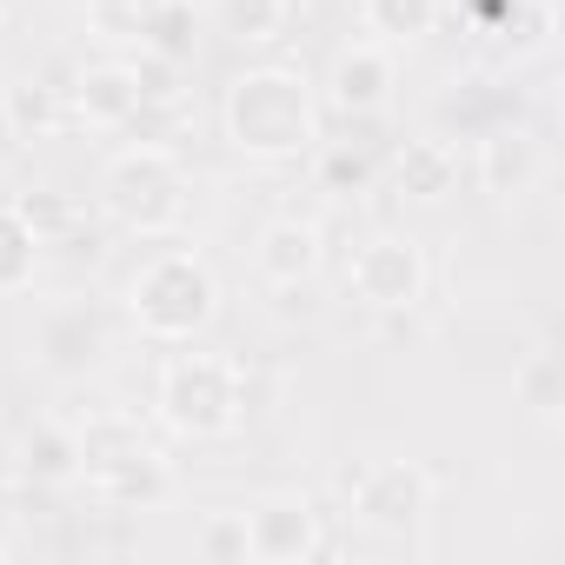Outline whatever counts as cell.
I'll list each match as a JSON object with an SVG mask.
<instances>
[{"instance_id":"cell-1","label":"cell","mask_w":565,"mask_h":565,"mask_svg":"<svg viewBox=\"0 0 565 565\" xmlns=\"http://www.w3.org/2000/svg\"><path fill=\"white\" fill-rule=\"evenodd\" d=\"M220 127L233 140V153L259 160V167H287L300 153L320 147V100H313V81L300 67H246L233 87H226V107H220Z\"/></svg>"},{"instance_id":"cell-2","label":"cell","mask_w":565,"mask_h":565,"mask_svg":"<svg viewBox=\"0 0 565 565\" xmlns=\"http://www.w3.org/2000/svg\"><path fill=\"white\" fill-rule=\"evenodd\" d=\"M127 313L147 340L160 347H186L220 320V279L206 266V253L193 246H167L153 259H140V273L127 279Z\"/></svg>"},{"instance_id":"cell-3","label":"cell","mask_w":565,"mask_h":565,"mask_svg":"<svg viewBox=\"0 0 565 565\" xmlns=\"http://www.w3.org/2000/svg\"><path fill=\"white\" fill-rule=\"evenodd\" d=\"M74 439H81V479L100 505L147 512L173 492V472H167V459L153 452V439L134 413H87L74 426Z\"/></svg>"},{"instance_id":"cell-4","label":"cell","mask_w":565,"mask_h":565,"mask_svg":"<svg viewBox=\"0 0 565 565\" xmlns=\"http://www.w3.org/2000/svg\"><path fill=\"white\" fill-rule=\"evenodd\" d=\"M153 413L173 439H226L246 419V373L226 353H173L153 380Z\"/></svg>"},{"instance_id":"cell-5","label":"cell","mask_w":565,"mask_h":565,"mask_svg":"<svg viewBox=\"0 0 565 565\" xmlns=\"http://www.w3.org/2000/svg\"><path fill=\"white\" fill-rule=\"evenodd\" d=\"M94 200H100V213H107L120 233L160 239V233H173L180 213H186V173H180V160H173L160 140H134V147H120V153L100 167Z\"/></svg>"},{"instance_id":"cell-6","label":"cell","mask_w":565,"mask_h":565,"mask_svg":"<svg viewBox=\"0 0 565 565\" xmlns=\"http://www.w3.org/2000/svg\"><path fill=\"white\" fill-rule=\"evenodd\" d=\"M347 505L366 532L406 539L433 512V472L413 466V459H366L360 472H347Z\"/></svg>"},{"instance_id":"cell-7","label":"cell","mask_w":565,"mask_h":565,"mask_svg":"<svg viewBox=\"0 0 565 565\" xmlns=\"http://www.w3.org/2000/svg\"><path fill=\"white\" fill-rule=\"evenodd\" d=\"M426 246L406 239V233H373L353 266H347V294L373 313H413L426 300Z\"/></svg>"},{"instance_id":"cell-8","label":"cell","mask_w":565,"mask_h":565,"mask_svg":"<svg viewBox=\"0 0 565 565\" xmlns=\"http://www.w3.org/2000/svg\"><path fill=\"white\" fill-rule=\"evenodd\" d=\"M239 525H246V558H259V565H307L327 545L320 505L307 492H266L239 512Z\"/></svg>"},{"instance_id":"cell-9","label":"cell","mask_w":565,"mask_h":565,"mask_svg":"<svg viewBox=\"0 0 565 565\" xmlns=\"http://www.w3.org/2000/svg\"><path fill=\"white\" fill-rule=\"evenodd\" d=\"M393 87H399V61H393V47H380V41H353V47L333 54L327 100H333L340 114H353V120H360V114H386Z\"/></svg>"},{"instance_id":"cell-10","label":"cell","mask_w":565,"mask_h":565,"mask_svg":"<svg viewBox=\"0 0 565 565\" xmlns=\"http://www.w3.org/2000/svg\"><path fill=\"white\" fill-rule=\"evenodd\" d=\"M472 173L492 200H525L545 180V147H539L532 127H486L479 153H472Z\"/></svg>"},{"instance_id":"cell-11","label":"cell","mask_w":565,"mask_h":565,"mask_svg":"<svg viewBox=\"0 0 565 565\" xmlns=\"http://www.w3.org/2000/svg\"><path fill=\"white\" fill-rule=\"evenodd\" d=\"M74 107H81L87 127L120 134V127H134V120L147 114V94H140V81H134L127 61H100V67H87V74L74 81Z\"/></svg>"},{"instance_id":"cell-12","label":"cell","mask_w":565,"mask_h":565,"mask_svg":"<svg viewBox=\"0 0 565 565\" xmlns=\"http://www.w3.org/2000/svg\"><path fill=\"white\" fill-rule=\"evenodd\" d=\"M100 353H107V320L94 307H54L41 320V366L47 373L74 380V373L100 366Z\"/></svg>"},{"instance_id":"cell-13","label":"cell","mask_w":565,"mask_h":565,"mask_svg":"<svg viewBox=\"0 0 565 565\" xmlns=\"http://www.w3.org/2000/svg\"><path fill=\"white\" fill-rule=\"evenodd\" d=\"M253 266L266 287H307L320 273V226L313 220H273L253 246Z\"/></svg>"},{"instance_id":"cell-14","label":"cell","mask_w":565,"mask_h":565,"mask_svg":"<svg viewBox=\"0 0 565 565\" xmlns=\"http://www.w3.org/2000/svg\"><path fill=\"white\" fill-rule=\"evenodd\" d=\"M393 180H399L406 200H426V206H433V200H446V193L459 186V153H452L446 140H406Z\"/></svg>"},{"instance_id":"cell-15","label":"cell","mask_w":565,"mask_h":565,"mask_svg":"<svg viewBox=\"0 0 565 565\" xmlns=\"http://www.w3.org/2000/svg\"><path fill=\"white\" fill-rule=\"evenodd\" d=\"M446 14V0H360V21L380 47H413L439 28Z\"/></svg>"},{"instance_id":"cell-16","label":"cell","mask_w":565,"mask_h":565,"mask_svg":"<svg viewBox=\"0 0 565 565\" xmlns=\"http://www.w3.org/2000/svg\"><path fill=\"white\" fill-rule=\"evenodd\" d=\"M21 472L34 479V486H81V439H74V426H34L28 439H21Z\"/></svg>"},{"instance_id":"cell-17","label":"cell","mask_w":565,"mask_h":565,"mask_svg":"<svg viewBox=\"0 0 565 565\" xmlns=\"http://www.w3.org/2000/svg\"><path fill=\"white\" fill-rule=\"evenodd\" d=\"M41 253H47V246H41V233L28 226V213H21V206H0V300L34 287Z\"/></svg>"},{"instance_id":"cell-18","label":"cell","mask_w":565,"mask_h":565,"mask_svg":"<svg viewBox=\"0 0 565 565\" xmlns=\"http://www.w3.org/2000/svg\"><path fill=\"white\" fill-rule=\"evenodd\" d=\"M512 393H519V406H525L539 426H558V413H565V366H558V353H552V347L525 353L519 373H512Z\"/></svg>"},{"instance_id":"cell-19","label":"cell","mask_w":565,"mask_h":565,"mask_svg":"<svg viewBox=\"0 0 565 565\" xmlns=\"http://www.w3.org/2000/svg\"><path fill=\"white\" fill-rule=\"evenodd\" d=\"M160 14H167V0H87V28L107 47H140Z\"/></svg>"},{"instance_id":"cell-20","label":"cell","mask_w":565,"mask_h":565,"mask_svg":"<svg viewBox=\"0 0 565 565\" xmlns=\"http://www.w3.org/2000/svg\"><path fill=\"white\" fill-rule=\"evenodd\" d=\"M0 114L14 120V134H21V140H47V134L61 127L54 87H41V81H14L8 94H0Z\"/></svg>"},{"instance_id":"cell-21","label":"cell","mask_w":565,"mask_h":565,"mask_svg":"<svg viewBox=\"0 0 565 565\" xmlns=\"http://www.w3.org/2000/svg\"><path fill=\"white\" fill-rule=\"evenodd\" d=\"M287 28V0H220V34L233 41H273Z\"/></svg>"},{"instance_id":"cell-22","label":"cell","mask_w":565,"mask_h":565,"mask_svg":"<svg viewBox=\"0 0 565 565\" xmlns=\"http://www.w3.org/2000/svg\"><path fill=\"white\" fill-rule=\"evenodd\" d=\"M21 213H28V226L41 233V246H61V239H74V226H81L74 200H61V193H28Z\"/></svg>"},{"instance_id":"cell-23","label":"cell","mask_w":565,"mask_h":565,"mask_svg":"<svg viewBox=\"0 0 565 565\" xmlns=\"http://www.w3.org/2000/svg\"><path fill=\"white\" fill-rule=\"evenodd\" d=\"M320 180H327V193H366L373 186V160L360 153V147H327L320 153Z\"/></svg>"},{"instance_id":"cell-24","label":"cell","mask_w":565,"mask_h":565,"mask_svg":"<svg viewBox=\"0 0 565 565\" xmlns=\"http://www.w3.org/2000/svg\"><path fill=\"white\" fill-rule=\"evenodd\" d=\"M140 47H153V54H160V61H173V67H180V61H186V54H193V14H186V8H180V0H167V14H160V21H153V34H147V41H140Z\"/></svg>"},{"instance_id":"cell-25","label":"cell","mask_w":565,"mask_h":565,"mask_svg":"<svg viewBox=\"0 0 565 565\" xmlns=\"http://www.w3.org/2000/svg\"><path fill=\"white\" fill-rule=\"evenodd\" d=\"M200 552H206V558H220V565L246 558V525H239V512H220V519H206V525H200Z\"/></svg>"},{"instance_id":"cell-26","label":"cell","mask_w":565,"mask_h":565,"mask_svg":"<svg viewBox=\"0 0 565 565\" xmlns=\"http://www.w3.org/2000/svg\"><path fill=\"white\" fill-rule=\"evenodd\" d=\"M127 67H134V81H140V94H147V107H153V100H173V74H180L173 61H160L153 47H140V54H134Z\"/></svg>"}]
</instances>
